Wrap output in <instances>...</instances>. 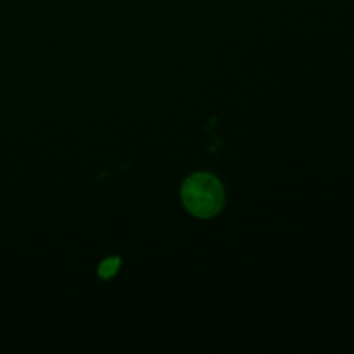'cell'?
Segmentation results:
<instances>
[{
	"instance_id": "cell-1",
	"label": "cell",
	"mask_w": 354,
	"mask_h": 354,
	"mask_svg": "<svg viewBox=\"0 0 354 354\" xmlns=\"http://www.w3.org/2000/svg\"><path fill=\"white\" fill-rule=\"evenodd\" d=\"M225 194L220 180L205 171L185 178L181 187V201L185 209L199 218L216 216L224 205Z\"/></svg>"
},
{
	"instance_id": "cell-2",
	"label": "cell",
	"mask_w": 354,
	"mask_h": 354,
	"mask_svg": "<svg viewBox=\"0 0 354 354\" xmlns=\"http://www.w3.org/2000/svg\"><path fill=\"white\" fill-rule=\"evenodd\" d=\"M120 268V259L118 256H111L104 259L97 268V274L101 279H111L116 275Z\"/></svg>"
}]
</instances>
